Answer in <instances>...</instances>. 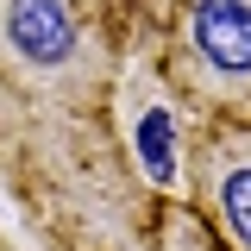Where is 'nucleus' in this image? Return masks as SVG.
I'll return each instance as SVG.
<instances>
[{
	"label": "nucleus",
	"mask_w": 251,
	"mask_h": 251,
	"mask_svg": "<svg viewBox=\"0 0 251 251\" xmlns=\"http://www.w3.org/2000/svg\"><path fill=\"white\" fill-rule=\"evenodd\" d=\"M0 188L57 251H132L157 195L113 107H69L0 82Z\"/></svg>",
	"instance_id": "1"
},
{
	"label": "nucleus",
	"mask_w": 251,
	"mask_h": 251,
	"mask_svg": "<svg viewBox=\"0 0 251 251\" xmlns=\"http://www.w3.org/2000/svg\"><path fill=\"white\" fill-rule=\"evenodd\" d=\"M126 69V44L107 0H0V82L6 88L113 107Z\"/></svg>",
	"instance_id": "2"
},
{
	"label": "nucleus",
	"mask_w": 251,
	"mask_h": 251,
	"mask_svg": "<svg viewBox=\"0 0 251 251\" xmlns=\"http://www.w3.org/2000/svg\"><path fill=\"white\" fill-rule=\"evenodd\" d=\"M163 75L201 120L251 126V0H170Z\"/></svg>",
	"instance_id": "3"
},
{
	"label": "nucleus",
	"mask_w": 251,
	"mask_h": 251,
	"mask_svg": "<svg viewBox=\"0 0 251 251\" xmlns=\"http://www.w3.org/2000/svg\"><path fill=\"white\" fill-rule=\"evenodd\" d=\"M182 201L226 239V251H251V126L201 120L188 132Z\"/></svg>",
	"instance_id": "4"
},
{
	"label": "nucleus",
	"mask_w": 251,
	"mask_h": 251,
	"mask_svg": "<svg viewBox=\"0 0 251 251\" xmlns=\"http://www.w3.org/2000/svg\"><path fill=\"white\" fill-rule=\"evenodd\" d=\"M132 251H226V239H220L207 220L188 207L182 195H170L163 207H157V220H151V232L138 239Z\"/></svg>",
	"instance_id": "5"
},
{
	"label": "nucleus",
	"mask_w": 251,
	"mask_h": 251,
	"mask_svg": "<svg viewBox=\"0 0 251 251\" xmlns=\"http://www.w3.org/2000/svg\"><path fill=\"white\" fill-rule=\"evenodd\" d=\"M0 251H19V245H13V239H0Z\"/></svg>",
	"instance_id": "6"
}]
</instances>
